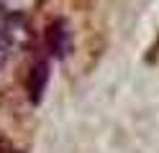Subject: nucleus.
<instances>
[{
	"instance_id": "7ed1b4c3",
	"label": "nucleus",
	"mask_w": 159,
	"mask_h": 153,
	"mask_svg": "<svg viewBox=\"0 0 159 153\" xmlns=\"http://www.w3.org/2000/svg\"><path fill=\"white\" fill-rule=\"evenodd\" d=\"M46 82H49V64L46 61H36L31 66V74H28V97H31V102L41 100Z\"/></svg>"
},
{
	"instance_id": "20e7f679",
	"label": "nucleus",
	"mask_w": 159,
	"mask_h": 153,
	"mask_svg": "<svg viewBox=\"0 0 159 153\" xmlns=\"http://www.w3.org/2000/svg\"><path fill=\"white\" fill-rule=\"evenodd\" d=\"M44 5V0H0V15H11V18H26L36 13Z\"/></svg>"
},
{
	"instance_id": "39448f33",
	"label": "nucleus",
	"mask_w": 159,
	"mask_h": 153,
	"mask_svg": "<svg viewBox=\"0 0 159 153\" xmlns=\"http://www.w3.org/2000/svg\"><path fill=\"white\" fill-rule=\"evenodd\" d=\"M11 54H13V46H11V41H8V38L3 36V31H0V69H3V66L8 64Z\"/></svg>"
},
{
	"instance_id": "f03ea898",
	"label": "nucleus",
	"mask_w": 159,
	"mask_h": 153,
	"mask_svg": "<svg viewBox=\"0 0 159 153\" xmlns=\"http://www.w3.org/2000/svg\"><path fill=\"white\" fill-rule=\"evenodd\" d=\"M46 51L52 54L54 59H64L67 56V51H69V26H67V20L62 18H57L52 20V23L46 26Z\"/></svg>"
},
{
	"instance_id": "f257e3e1",
	"label": "nucleus",
	"mask_w": 159,
	"mask_h": 153,
	"mask_svg": "<svg viewBox=\"0 0 159 153\" xmlns=\"http://www.w3.org/2000/svg\"><path fill=\"white\" fill-rule=\"evenodd\" d=\"M0 31H3V36L11 41L13 51H23L34 44V31L31 26L26 23V18H11V15H3L0 20Z\"/></svg>"
}]
</instances>
